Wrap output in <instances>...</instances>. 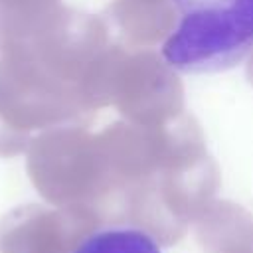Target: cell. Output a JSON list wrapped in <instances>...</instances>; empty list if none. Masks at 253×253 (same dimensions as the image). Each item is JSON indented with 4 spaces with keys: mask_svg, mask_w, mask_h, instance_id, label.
<instances>
[{
    "mask_svg": "<svg viewBox=\"0 0 253 253\" xmlns=\"http://www.w3.org/2000/svg\"><path fill=\"white\" fill-rule=\"evenodd\" d=\"M176 24L162 43L164 63L184 75L237 67L253 53V0H170Z\"/></svg>",
    "mask_w": 253,
    "mask_h": 253,
    "instance_id": "1",
    "label": "cell"
},
{
    "mask_svg": "<svg viewBox=\"0 0 253 253\" xmlns=\"http://www.w3.org/2000/svg\"><path fill=\"white\" fill-rule=\"evenodd\" d=\"M71 253H162L158 241L132 225H105L87 233Z\"/></svg>",
    "mask_w": 253,
    "mask_h": 253,
    "instance_id": "2",
    "label": "cell"
}]
</instances>
